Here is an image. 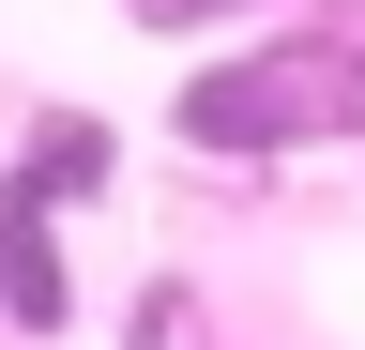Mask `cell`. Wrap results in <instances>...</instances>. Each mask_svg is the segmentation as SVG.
Listing matches in <instances>:
<instances>
[{"mask_svg": "<svg viewBox=\"0 0 365 350\" xmlns=\"http://www.w3.org/2000/svg\"><path fill=\"white\" fill-rule=\"evenodd\" d=\"M122 350H198V289L153 274V289H137V320H122Z\"/></svg>", "mask_w": 365, "mask_h": 350, "instance_id": "cell-4", "label": "cell"}, {"mask_svg": "<svg viewBox=\"0 0 365 350\" xmlns=\"http://www.w3.org/2000/svg\"><path fill=\"white\" fill-rule=\"evenodd\" d=\"M107 168H122L107 107H31V122H16V168H0V183H16V198H46V213H91V198H107Z\"/></svg>", "mask_w": 365, "mask_h": 350, "instance_id": "cell-3", "label": "cell"}, {"mask_svg": "<svg viewBox=\"0 0 365 350\" xmlns=\"http://www.w3.org/2000/svg\"><path fill=\"white\" fill-rule=\"evenodd\" d=\"M122 16H137V31H168V46H182V31H228V16H259V0H122Z\"/></svg>", "mask_w": 365, "mask_h": 350, "instance_id": "cell-5", "label": "cell"}, {"mask_svg": "<svg viewBox=\"0 0 365 350\" xmlns=\"http://www.w3.org/2000/svg\"><path fill=\"white\" fill-rule=\"evenodd\" d=\"M0 335H76V259H61V213L0 183Z\"/></svg>", "mask_w": 365, "mask_h": 350, "instance_id": "cell-2", "label": "cell"}, {"mask_svg": "<svg viewBox=\"0 0 365 350\" xmlns=\"http://www.w3.org/2000/svg\"><path fill=\"white\" fill-rule=\"evenodd\" d=\"M168 138L213 168H289L319 138H365V31H244L168 76Z\"/></svg>", "mask_w": 365, "mask_h": 350, "instance_id": "cell-1", "label": "cell"}]
</instances>
